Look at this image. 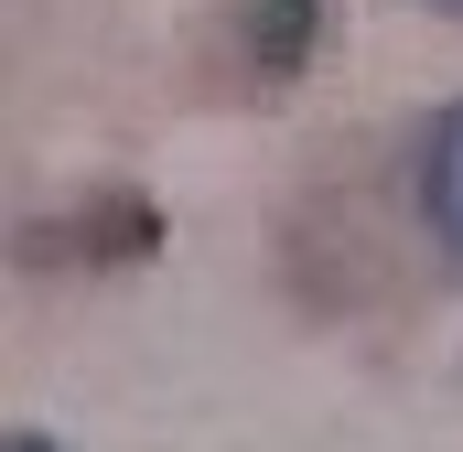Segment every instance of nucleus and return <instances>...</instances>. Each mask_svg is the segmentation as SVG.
I'll return each mask as SVG.
<instances>
[{
  "mask_svg": "<svg viewBox=\"0 0 463 452\" xmlns=\"http://www.w3.org/2000/svg\"><path fill=\"white\" fill-rule=\"evenodd\" d=\"M420 11H442V22H463V0H420Z\"/></svg>",
  "mask_w": 463,
  "mask_h": 452,
  "instance_id": "obj_5",
  "label": "nucleus"
},
{
  "mask_svg": "<svg viewBox=\"0 0 463 452\" xmlns=\"http://www.w3.org/2000/svg\"><path fill=\"white\" fill-rule=\"evenodd\" d=\"M420 216H431V237L463 259V98L420 129Z\"/></svg>",
  "mask_w": 463,
  "mask_h": 452,
  "instance_id": "obj_3",
  "label": "nucleus"
},
{
  "mask_svg": "<svg viewBox=\"0 0 463 452\" xmlns=\"http://www.w3.org/2000/svg\"><path fill=\"white\" fill-rule=\"evenodd\" d=\"M162 237H173V216L140 184H87V194L22 216L11 259L22 269H140V259H162Z\"/></svg>",
  "mask_w": 463,
  "mask_h": 452,
  "instance_id": "obj_1",
  "label": "nucleus"
},
{
  "mask_svg": "<svg viewBox=\"0 0 463 452\" xmlns=\"http://www.w3.org/2000/svg\"><path fill=\"white\" fill-rule=\"evenodd\" d=\"M324 54V0H237L227 11V65L248 98H291Z\"/></svg>",
  "mask_w": 463,
  "mask_h": 452,
  "instance_id": "obj_2",
  "label": "nucleus"
},
{
  "mask_svg": "<svg viewBox=\"0 0 463 452\" xmlns=\"http://www.w3.org/2000/svg\"><path fill=\"white\" fill-rule=\"evenodd\" d=\"M0 452H65V442H54V431H11Z\"/></svg>",
  "mask_w": 463,
  "mask_h": 452,
  "instance_id": "obj_4",
  "label": "nucleus"
}]
</instances>
